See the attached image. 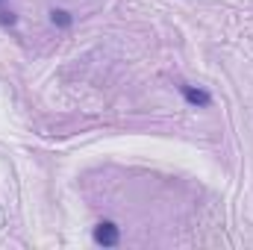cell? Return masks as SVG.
Wrapping results in <instances>:
<instances>
[{
	"mask_svg": "<svg viewBox=\"0 0 253 250\" xmlns=\"http://www.w3.org/2000/svg\"><path fill=\"white\" fill-rule=\"evenodd\" d=\"M183 97L189 103H197V106H209V94L206 91H197V88H189V85H183Z\"/></svg>",
	"mask_w": 253,
	"mask_h": 250,
	"instance_id": "cell-2",
	"label": "cell"
},
{
	"mask_svg": "<svg viewBox=\"0 0 253 250\" xmlns=\"http://www.w3.org/2000/svg\"><path fill=\"white\" fill-rule=\"evenodd\" d=\"M53 24H62V27H68V24H71V15H68V12H62V9H53Z\"/></svg>",
	"mask_w": 253,
	"mask_h": 250,
	"instance_id": "cell-3",
	"label": "cell"
},
{
	"mask_svg": "<svg viewBox=\"0 0 253 250\" xmlns=\"http://www.w3.org/2000/svg\"><path fill=\"white\" fill-rule=\"evenodd\" d=\"M118 239H121V233H118V227H115L112 221H100V224L94 227V242H97V245H103V248H115Z\"/></svg>",
	"mask_w": 253,
	"mask_h": 250,
	"instance_id": "cell-1",
	"label": "cell"
}]
</instances>
